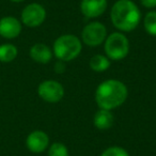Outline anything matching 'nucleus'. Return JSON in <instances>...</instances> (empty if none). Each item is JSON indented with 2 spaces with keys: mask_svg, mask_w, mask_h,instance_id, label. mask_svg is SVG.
Returning a JSON list of instances; mask_svg holds the SVG:
<instances>
[{
  "mask_svg": "<svg viewBox=\"0 0 156 156\" xmlns=\"http://www.w3.org/2000/svg\"><path fill=\"white\" fill-rule=\"evenodd\" d=\"M127 88L122 81L109 79L98 87L95 102L101 109L111 110L121 106L127 98Z\"/></svg>",
  "mask_w": 156,
  "mask_h": 156,
  "instance_id": "obj_1",
  "label": "nucleus"
},
{
  "mask_svg": "<svg viewBox=\"0 0 156 156\" xmlns=\"http://www.w3.org/2000/svg\"><path fill=\"white\" fill-rule=\"evenodd\" d=\"M113 26L124 32H129L138 27L141 13L132 0H118L110 12Z\"/></svg>",
  "mask_w": 156,
  "mask_h": 156,
  "instance_id": "obj_2",
  "label": "nucleus"
},
{
  "mask_svg": "<svg viewBox=\"0 0 156 156\" xmlns=\"http://www.w3.org/2000/svg\"><path fill=\"white\" fill-rule=\"evenodd\" d=\"M83 49L80 40L76 35L64 34L54 43V54L60 61H71L77 58Z\"/></svg>",
  "mask_w": 156,
  "mask_h": 156,
  "instance_id": "obj_3",
  "label": "nucleus"
},
{
  "mask_svg": "<svg viewBox=\"0 0 156 156\" xmlns=\"http://www.w3.org/2000/svg\"><path fill=\"white\" fill-rule=\"evenodd\" d=\"M104 48L109 60L119 61L127 56L129 51V42L123 33L113 32L107 37Z\"/></svg>",
  "mask_w": 156,
  "mask_h": 156,
  "instance_id": "obj_4",
  "label": "nucleus"
},
{
  "mask_svg": "<svg viewBox=\"0 0 156 156\" xmlns=\"http://www.w3.org/2000/svg\"><path fill=\"white\" fill-rule=\"evenodd\" d=\"M107 29L102 23L93 22L88 24L83 28L81 37L86 45L95 47L103 43L106 40Z\"/></svg>",
  "mask_w": 156,
  "mask_h": 156,
  "instance_id": "obj_5",
  "label": "nucleus"
},
{
  "mask_svg": "<svg viewBox=\"0 0 156 156\" xmlns=\"http://www.w3.org/2000/svg\"><path fill=\"white\" fill-rule=\"evenodd\" d=\"M39 96L48 103H58L64 96V88L60 83L55 80H45L37 88Z\"/></svg>",
  "mask_w": 156,
  "mask_h": 156,
  "instance_id": "obj_6",
  "label": "nucleus"
},
{
  "mask_svg": "<svg viewBox=\"0 0 156 156\" xmlns=\"http://www.w3.org/2000/svg\"><path fill=\"white\" fill-rule=\"evenodd\" d=\"M46 18V11L39 3H30L22 12V22L29 28L41 26Z\"/></svg>",
  "mask_w": 156,
  "mask_h": 156,
  "instance_id": "obj_7",
  "label": "nucleus"
},
{
  "mask_svg": "<svg viewBox=\"0 0 156 156\" xmlns=\"http://www.w3.org/2000/svg\"><path fill=\"white\" fill-rule=\"evenodd\" d=\"M22 32V24L14 16H5L0 20V35L5 39L12 40Z\"/></svg>",
  "mask_w": 156,
  "mask_h": 156,
  "instance_id": "obj_8",
  "label": "nucleus"
},
{
  "mask_svg": "<svg viewBox=\"0 0 156 156\" xmlns=\"http://www.w3.org/2000/svg\"><path fill=\"white\" fill-rule=\"evenodd\" d=\"M49 138L43 130H34L30 133L26 139V145L32 153H42L48 147Z\"/></svg>",
  "mask_w": 156,
  "mask_h": 156,
  "instance_id": "obj_9",
  "label": "nucleus"
},
{
  "mask_svg": "<svg viewBox=\"0 0 156 156\" xmlns=\"http://www.w3.org/2000/svg\"><path fill=\"white\" fill-rule=\"evenodd\" d=\"M107 9V0H83L80 11L86 17L94 18L102 15Z\"/></svg>",
  "mask_w": 156,
  "mask_h": 156,
  "instance_id": "obj_10",
  "label": "nucleus"
},
{
  "mask_svg": "<svg viewBox=\"0 0 156 156\" xmlns=\"http://www.w3.org/2000/svg\"><path fill=\"white\" fill-rule=\"evenodd\" d=\"M31 59L33 61L41 64H46L48 63L52 58V51L49 49L48 46H46L45 44L42 43H37L30 48L29 51Z\"/></svg>",
  "mask_w": 156,
  "mask_h": 156,
  "instance_id": "obj_11",
  "label": "nucleus"
},
{
  "mask_svg": "<svg viewBox=\"0 0 156 156\" xmlns=\"http://www.w3.org/2000/svg\"><path fill=\"white\" fill-rule=\"evenodd\" d=\"M115 122V118L113 115L110 112V110H106V109H101V110L96 111L94 115L93 123L98 129L101 130H106L109 129L111 126L113 125Z\"/></svg>",
  "mask_w": 156,
  "mask_h": 156,
  "instance_id": "obj_12",
  "label": "nucleus"
},
{
  "mask_svg": "<svg viewBox=\"0 0 156 156\" xmlns=\"http://www.w3.org/2000/svg\"><path fill=\"white\" fill-rule=\"evenodd\" d=\"M18 49L13 44H2L0 45V62L10 63L17 57Z\"/></svg>",
  "mask_w": 156,
  "mask_h": 156,
  "instance_id": "obj_13",
  "label": "nucleus"
},
{
  "mask_svg": "<svg viewBox=\"0 0 156 156\" xmlns=\"http://www.w3.org/2000/svg\"><path fill=\"white\" fill-rule=\"evenodd\" d=\"M90 67L91 69H93L94 72H105L109 69L110 66V61L107 58L106 56H103V55H95L90 59Z\"/></svg>",
  "mask_w": 156,
  "mask_h": 156,
  "instance_id": "obj_14",
  "label": "nucleus"
},
{
  "mask_svg": "<svg viewBox=\"0 0 156 156\" xmlns=\"http://www.w3.org/2000/svg\"><path fill=\"white\" fill-rule=\"evenodd\" d=\"M144 29L149 34L156 37V12L151 11L144 17Z\"/></svg>",
  "mask_w": 156,
  "mask_h": 156,
  "instance_id": "obj_15",
  "label": "nucleus"
},
{
  "mask_svg": "<svg viewBox=\"0 0 156 156\" xmlns=\"http://www.w3.org/2000/svg\"><path fill=\"white\" fill-rule=\"evenodd\" d=\"M48 156H69V151L63 143L56 142L50 145L48 150Z\"/></svg>",
  "mask_w": 156,
  "mask_h": 156,
  "instance_id": "obj_16",
  "label": "nucleus"
},
{
  "mask_svg": "<svg viewBox=\"0 0 156 156\" xmlns=\"http://www.w3.org/2000/svg\"><path fill=\"white\" fill-rule=\"evenodd\" d=\"M101 156H129L128 153L120 147H110L106 149Z\"/></svg>",
  "mask_w": 156,
  "mask_h": 156,
  "instance_id": "obj_17",
  "label": "nucleus"
},
{
  "mask_svg": "<svg viewBox=\"0 0 156 156\" xmlns=\"http://www.w3.org/2000/svg\"><path fill=\"white\" fill-rule=\"evenodd\" d=\"M55 72L58 74H62L63 72L65 71V64H64V61H60L59 60L58 62L55 63Z\"/></svg>",
  "mask_w": 156,
  "mask_h": 156,
  "instance_id": "obj_18",
  "label": "nucleus"
},
{
  "mask_svg": "<svg viewBox=\"0 0 156 156\" xmlns=\"http://www.w3.org/2000/svg\"><path fill=\"white\" fill-rule=\"evenodd\" d=\"M140 1L145 8H155L156 7V0H140Z\"/></svg>",
  "mask_w": 156,
  "mask_h": 156,
  "instance_id": "obj_19",
  "label": "nucleus"
},
{
  "mask_svg": "<svg viewBox=\"0 0 156 156\" xmlns=\"http://www.w3.org/2000/svg\"><path fill=\"white\" fill-rule=\"evenodd\" d=\"M12 2H16V3H18V2H23V1H25V0H11Z\"/></svg>",
  "mask_w": 156,
  "mask_h": 156,
  "instance_id": "obj_20",
  "label": "nucleus"
}]
</instances>
